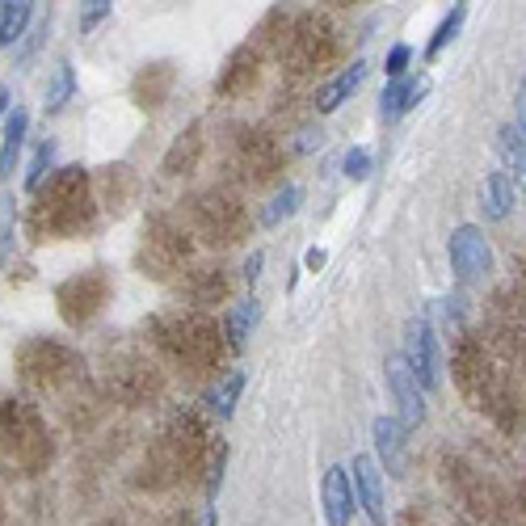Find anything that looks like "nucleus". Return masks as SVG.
Returning a JSON list of instances; mask_svg holds the SVG:
<instances>
[{
    "label": "nucleus",
    "mask_w": 526,
    "mask_h": 526,
    "mask_svg": "<svg viewBox=\"0 0 526 526\" xmlns=\"http://www.w3.org/2000/svg\"><path fill=\"white\" fill-rule=\"evenodd\" d=\"M26 131H30V114L22 106H13L5 114V139H0V181H9L13 169H17V160H22Z\"/></svg>",
    "instance_id": "nucleus-21"
},
{
    "label": "nucleus",
    "mask_w": 526,
    "mask_h": 526,
    "mask_svg": "<svg viewBox=\"0 0 526 526\" xmlns=\"http://www.w3.org/2000/svg\"><path fill=\"white\" fill-rule=\"evenodd\" d=\"M333 5H362V0H333Z\"/></svg>",
    "instance_id": "nucleus-42"
},
{
    "label": "nucleus",
    "mask_w": 526,
    "mask_h": 526,
    "mask_svg": "<svg viewBox=\"0 0 526 526\" xmlns=\"http://www.w3.org/2000/svg\"><path fill=\"white\" fill-rule=\"evenodd\" d=\"M9 106H13V101H9V89H5V85H0V118H5V114H9Z\"/></svg>",
    "instance_id": "nucleus-41"
},
{
    "label": "nucleus",
    "mask_w": 526,
    "mask_h": 526,
    "mask_svg": "<svg viewBox=\"0 0 526 526\" xmlns=\"http://www.w3.org/2000/svg\"><path fill=\"white\" fill-rule=\"evenodd\" d=\"M190 224H194V232L202 240H207V245L228 249V245H236V240L245 236L249 215H245V207H240L232 194L207 190V194H194L190 198Z\"/></svg>",
    "instance_id": "nucleus-5"
},
{
    "label": "nucleus",
    "mask_w": 526,
    "mask_h": 526,
    "mask_svg": "<svg viewBox=\"0 0 526 526\" xmlns=\"http://www.w3.org/2000/svg\"><path fill=\"white\" fill-rule=\"evenodd\" d=\"M367 72H371V64L367 59H354L350 68H341L329 85H320L316 89V114H333V110H341V101H350L358 89H362V80H367Z\"/></svg>",
    "instance_id": "nucleus-18"
},
{
    "label": "nucleus",
    "mask_w": 526,
    "mask_h": 526,
    "mask_svg": "<svg viewBox=\"0 0 526 526\" xmlns=\"http://www.w3.org/2000/svg\"><path fill=\"white\" fill-rule=\"evenodd\" d=\"M371 438H375V451L383 459L379 472H392V476H404V430L396 417H375L371 421Z\"/></svg>",
    "instance_id": "nucleus-20"
},
{
    "label": "nucleus",
    "mask_w": 526,
    "mask_h": 526,
    "mask_svg": "<svg viewBox=\"0 0 526 526\" xmlns=\"http://www.w3.org/2000/svg\"><path fill=\"white\" fill-rule=\"evenodd\" d=\"M325 261H329V253H325V249H308V257H303V266H308V270L316 274V270H325Z\"/></svg>",
    "instance_id": "nucleus-38"
},
{
    "label": "nucleus",
    "mask_w": 526,
    "mask_h": 526,
    "mask_svg": "<svg viewBox=\"0 0 526 526\" xmlns=\"http://www.w3.org/2000/svg\"><path fill=\"white\" fill-rule=\"evenodd\" d=\"M341 165H346V177H350V181H367V177H371V152H367V148H350Z\"/></svg>",
    "instance_id": "nucleus-35"
},
{
    "label": "nucleus",
    "mask_w": 526,
    "mask_h": 526,
    "mask_svg": "<svg viewBox=\"0 0 526 526\" xmlns=\"http://www.w3.org/2000/svg\"><path fill=\"white\" fill-rule=\"evenodd\" d=\"M51 169H55V144H51V139H43V144L34 148V156H30V169H26V190L34 194V190L51 177Z\"/></svg>",
    "instance_id": "nucleus-32"
},
{
    "label": "nucleus",
    "mask_w": 526,
    "mask_h": 526,
    "mask_svg": "<svg viewBox=\"0 0 526 526\" xmlns=\"http://www.w3.org/2000/svg\"><path fill=\"white\" fill-rule=\"evenodd\" d=\"M261 266H266V253H249V261H245V282H249V287H253V282L261 278Z\"/></svg>",
    "instance_id": "nucleus-37"
},
{
    "label": "nucleus",
    "mask_w": 526,
    "mask_h": 526,
    "mask_svg": "<svg viewBox=\"0 0 526 526\" xmlns=\"http://www.w3.org/2000/svg\"><path fill=\"white\" fill-rule=\"evenodd\" d=\"M447 253H451V266H455L459 282H468V287H476V282H484L493 274V249L476 224H459L447 240Z\"/></svg>",
    "instance_id": "nucleus-10"
},
{
    "label": "nucleus",
    "mask_w": 526,
    "mask_h": 526,
    "mask_svg": "<svg viewBox=\"0 0 526 526\" xmlns=\"http://www.w3.org/2000/svg\"><path fill=\"white\" fill-rule=\"evenodd\" d=\"M186 299L198 303V308H207V303H224V299H228V278H224V270H194L190 287H186Z\"/></svg>",
    "instance_id": "nucleus-27"
},
{
    "label": "nucleus",
    "mask_w": 526,
    "mask_h": 526,
    "mask_svg": "<svg viewBox=\"0 0 526 526\" xmlns=\"http://www.w3.org/2000/svg\"><path fill=\"white\" fill-rule=\"evenodd\" d=\"M257 64H261V43H245L240 51H232V59H228L224 72H219V80H215V93L219 97L249 93V85L257 80Z\"/></svg>",
    "instance_id": "nucleus-16"
},
{
    "label": "nucleus",
    "mask_w": 526,
    "mask_h": 526,
    "mask_svg": "<svg viewBox=\"0 0 526 526\" xmlns=\"http://www.w3.org/2000/svg\"><path fill=\"white\" fill-rule=\"evenodd\" d=\"M388 388H392V400H396V421H400V430L409 434V430H417L421 421H426V392H421V383L413 379V371L404 367V358L396 354V358H388Z\"/></svg>",
    "instance_id": "nucleus-13"
},
{
    "label": "nucleus",
    "mask_w": 526,
    "mask_h": 526,
    "mask_svg": "<svg viewBox=\"0 0 526 526\" xmlns=\"http://www.w3.org/2000/svg\"><path fill=\"white\" fill-rule=\"evenodd\" d=\"M156 333H160V346L190 371H211L219 354L228 350L224 341H219L215 320H207L202 312H173L165 320H156Z\"/></svg>",
    "instance_id": "nucleus-3"
},
{
    "label": "nucleus",
    "mask_w": 526,
    "mask_h": 526,
    "mask_svg": "<svg viewBox=\"0 0 526 526\" xmlns=\"http://www.w3.org/2000/svg\"><path fill=\"white\" fill-rule=\"evenodd\" d=\"M190 261V232L169 215H152L139 245V270L152 278H169Z\"/></svg>",
    "instance_id": "nucleus-6"
},
{
    "label": "nucleus",
    "mask_w": 526,
    "mask_h": 526,
    "mask_svg": "<svg viewBox=\"0 0 526 526\" xmlns=\"http://www.w3.org/2000/svg\"><path fill=\"white\" fill-rule=\"evenodd\" d=\"M51 459V442L30 404H0V468L13 476H34Z\"/></svg>",
    "instance_id": "nucleus-2"
},
{
    "label": "nucleus",
    "mask_w": 526,
    "mask_h": 526,
    "mask_svg": "<svg viewBox=\"0 0 526 526\" xmlns=\"http://www.w3.org/2000/svg\"><path fill=\"white\" fill-rule=\"evenodd\" d=\"M55 303H59V316H64L68 329L93 325V320L106 312V303H110V274L106 270H80V274H72L68 282H59Z\"/></svg>",
    "instance_id": "nucleus-7"
},
{
    "label": "nucleus",
    "mask_w": 526,
    "mask_h": 526,
    "mask_svg": "<svg viewBox=\"0 0 526 526\" xmlns=\"http://www.w3.org/2000/svg\"><path fill=\"white\" fill-rule=\"evenodd\" d=\"M110 9H114V0H80V17H76L80 34H93L110 17Z\"/></svg>",
    "instance_id": "nucleus-34"
},
{
    "label": "nucleus",
    "mask_w": 526,
    "mask_h": 526,
    "mask_svg": "<svg viewBox=\"0 0 526 526\" xmlns=\"http://www.w3.org/2000/svg\"><path fill=\"white\" fill-rule=\"evenodd\" d=\"M320 501H325V522L329 526H350L354 522V480H350V468H333L320 480Z\"/></svg>",
    "instance_id": "nucleus-15"
},
{
    "label": "nucleus",
    "mask_w": 526,
    "mask_h": 526,
    "mask_svg": "<svg viewBox=\"0 0 526 526\" xmlns=\"http://www.w3.org/2000/svg\"><path fill=\"white\" fill-rule=\"evenodd\" d=\"M501 156H505V169L518 173L522 181V169H526V152H522V123H510L501 131Z\"/></svg>",
    "instance_id": "nucleus-33"
},
{
    "label": "nucleus",
    "mask_w": 526,
    "mask_h": 526,
    "mask_svg": "<svg viewBox=\"0 0 526 526\" xmlns=\"http://www.w3.org/2000/svg\"><path fill=\"white\" fill-rule=\"evenodd\" d=\"M240 392H245V371H228L224 379H215V388H207V396H202V404L219 417V421H228L236 413V400Z\"/></svg>",
    "instance_id": "nucleus-24"
},
{
    "label": "nucleus",
    "mask_w": 526,
    "mask_h": 526,
    "mask_svg": "<svg viewBox=\"0 0 526 526\" xmlns=\"http://www.w3.org/2000/svg\"><path fill=\"white\" fill-rule=\"evenodd\" d=\"M455 379H459L463 396H468L476 409H493V404H497V371H493V362H489V354H484V346L476 337L459 341Z\"/></svg>",
    "instance_id": "nucleus-9"
},
{
    "label": "nucleus",
    "mask_w": 526,
    "mask_h": 526,
    "mask_svg": "<svg viewBox=\"0 0 526 526\" xmlns=\"http://www.w3.org/2000/svg\"><path fill=\"white\" fill-rule=\"evenodd\" d=\"M101 190H106V202L114 211H123V202L131 198L135 190V177L127 165H106V173H101Z\"/></svg>",
    "instance_id": "nucleus-31"
},
{
    "label": "nucleus",
    "mask_w": 526,
    "mask_h": 526,
    "mask_svg": "<svg viewBox=\"0 0 526 526\" xmlns=\"http://www.w3.org/2000/svg\"><path fill=\"white\" fill-rule=\"evenodd\" d=\"M404 367L413 371V379L421 383V392H434L438 388V371H442V362H438V337L430 329V320H409L404 325Z\"/></svg>",
    "instance_id": "nucleus-11"
},
{
    "label": "nucleus",
    "mask_w": 526,
    "mask_h": 526,
    "mask_svg": "<svg viewBox=\"0 0 526 526\" xmlns=\"http://www.w3.org/2000/svg\"><path fill=\"white\" fill-rule=\"evenodd\" d=\"M173 85H177V68L169 64V59H160V64H148L144 72L135 76L131 93H135V101L144 110H156V106H165V101H169Z\"/></svg>",
    "instance_id": "nucleus-19"
},
{
    "label": "nucleus",
    "mask_w": 526,
    "mask_h": 526,
    "mask_svg": "<svg viewBox=\"0 0 526 526\" xmlns=\"http://www.w3.org/2000/svg\"><path fill=\"white\" fill-rule=\"evenodd\" d=\"M463 22H468V0H455L451 13L438 22V30H434V38H430V47H426V59H430V64H434V59H438V55L447 51V47L455 43V38H459Z\"/></svg>",
    "instance_id": "nucleus-28"
},
{
    "label": "nucleus",
    "mask_w": 526,
    "mask_h": 526,
    "mask_svg": "<svg viewBox=\"0 0 526 526\" xmlns=\"http://www.w3.org/2000/svg\"><path fill=\"white\" fill-rule=\"evenodd\" d=\"M97 219V198L93 181L80 165H68L47 177V186L34 190L26 228L34 240H72L85 236Z\"/></svg>",
    "instance_id": "nucleus-1"
},
{
    "label": "nucleus",
    "mask_w": 526,
    "mask_h": 526,
    "mask_svg": "<svg viewBox=\"0 0 526 526\" xmlns=\"http://www.w3.org/2000/svg\"><path fill=\"white\" fill-rule=\"evenodd\" d=\"M198 526H219V514H215V505H207V510H202Z\"/></svg>",
    "instance_id": "nucleus-40"
},
{
    "label": "nucleus",
    "mask_w": 526,
    "mask_h": 526,
    "mask_svg": "<svg viewBox=\"0 0 526 526\" xmlns=\"http://www.w3.org/2000/svg\"><path fill=\"white\" fill-rule=\"evenodd\" d=\"M426 93H430V76H396L379 97V118L383 123H396V118L409 114Z\"/></svg>",
    "instance_id": "nucleus-17"
},
{
    "label": "nucleus",
    "mask_w": 526,
    "mask_h": 526,
    "mask_svg": "<svg viewBox=\"0 0 526 526\" xmlns=\"http://www.w3.org/2000/svg\"><path fill=\"white\" fill-rule=\"evenodd\" d=\"M34 17V0H0V51H9L26 34Z\"/></svg>",
    "instance_id": "nucleus-25"
},
{
    "label": "nucleus",
    "mask_w": 526,
    "mask_h": 526,
    "mask_svg": "<svg viewBox=\"0 0 526 526\" xmlns=\"http://www.w3.org/2000/svg\"><path fill=\"white\" fill-rule=\"evenodd\" d=\"M480 211H484V219H505L514 211V181L505 177V173H489L484 177V186H480Z\"/></svg>",
    "instance_id": "nucleus-22"
},
{
    "label": "nucleus",
    "mask_w": 526,
    "mask_h": 526,
    "mask_svg": "<svg viewBox=\"0 0 526 526\" xmlns=\"http://www.w3.org/2000/svg\"><path fill=\"white\" fill-rule=\"evenodd\" d=\"M299 202H303V190L299 186H282L270 202H266V211H261V228H278L282 219H291L299 211Z\"/></svg>",
    "instance_id": "nucleus-30"
},
{
    "label": "nucleus",
    "mask_w": 526,
    "mask_h": 526,
    "mask_svg": "<svg viewBox=\"0 0 526 526\" xmlns=\"http://www.w3.org/2000/svg\"><path fill=\"white\" fill-rule=\"evenodd\" d=\"M72 93H76V72H72V64L68 59H59V64L51 68V80H47V101H43V110L47 114H59L72 101Z\"/></svg>",
    "instance_id": "nucleus-29"
},
{
    "label": "nucleus",
    "mask_w": 526,
    "mask_h": 526,
    "mask_svg": "<svg viewBox=\"0 0 526 526\" xmlns=\"http://www.w3.org/2000/svg\"><path fill=\"white\" fill-rule=\"evenodd\" d=\"M257 320H261V303L249 295V299H240L236 303V308L228 312V325H224V346L232 350V354H240V350H245V341H249V333L257 329Z\"/></svg>",
    "instance_id": "nucleus-23"
},
{
    "label": "nucleus",
    "mask_w": 526,
    "mask_h": 526,
    "mask_svg": "<svg viewBox=\"0 0 526 526\" xmlns=\"http://www.w3.org/2000/svg\"><path fill=\"white\" fill-rule=\"evenodd\" d=\"M350 480H354V497L362 501V510H367V518L375 526L388 522V505H383V472H379V463L371 455H354L350 463Z\"/></svg>",
    "instance_id": "nucleus-14"
},
{
    "label": "nucleus",
    "mask_w": 526,
    "mask_h": 526,
    "mask_svg": "<svg viewBox=\"0 0 526 526\" xmlns=\"http://www.w3.org/2000/svg\"><path fill=\"white\" fill-rule=\"evenodd\" d=\"M232 165L240 169V177H245L249 186H261V181H270L278 173V144L266 131H240Z\"/></svg>",
    "instance_id": "nucleus-12"
},
{
    "label": "nucleus",
    "mask_w": 526,
    "mask_h": 526,
    "mask_svg": "<svg viewBox=\"0 0 526 526\" xmlns=\"http://www.w3.org/2000/svg\"><path fill=\"white\" fill-rule=\"evenodd\" d=\"M409 59H413L409 43H396V47L388 51V64H383V72H388V76L396 80V76H404V72H409Z\"/></svg>",
    "instance_id": "nucleus-36"
},
{
    "label": "nucleus",
    "mask_w": 526,
    "mask_h": 526,
    "mask_svg": "<svg viewBox=\"0 0 526 526\" xmlns=\"http://www.w3.org/2000/svg\"><path fill=\"white\" fill-rule=\"evenodd\" d=\"M198 156H202V123H190L186 135H181L177 144L169 148V156H165V173H169V177L190 173V169L198 165Z\"/></svg>",
    "instance_id": "nucleus-26"
},
{
    "label": "nucleus",
    "mask_w": 526,
    "mask_h": 526,
    "mask_svg": "<svg viewBox=\"0 0 526 526\" xmlns=\"http://www.w3.org/2000/svg\"><path fill=\"white\" fill-rule=\"evenodd\" d=\"M299 135H303V139L295 144V152H312V148H320V139H325L320 131H299Z\"/></svg>",
    "instance_id": "nucleus-39"
},
{
    "label": "nucleus",
    "mask_w": 526,
    "mask_h": 526,
    "mask_svg": "<svg viewBox=\"0 0 526 526\" xmlns=\"http://www.w3.org/2000/svg\"><path fill=\"white\" fill-rule=\"evenodd\" d=\"M278 51L287 55V68L295 76L325 72L337 59V51H341V30L329 22L325 13H303V17L291 22V30L278 43Z\"/></svg>",
    "instance_id": "nucleus-4"
},
{
    "label": "nucleus",
    "mask_w": 526,
    "mask_h": 526,
    "mask_svg": "<svg viewBox=\"0 0 526 526\" xmlns=\"http://www.w3.org/2000/svg\"><path fill=\"white\" fill-rule=\"evenodd\" d=\"M17 367H22V379L30 383V388L55 392L59 383H68V379H76L80 371H85V362H80L68 346H59V341L38 337V341H30V346H22Z\"/></svg>",
    "instance_id": "nucleus-8"
}]
</instances>
